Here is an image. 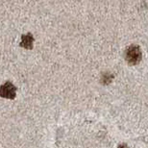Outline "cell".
Segmentation results:
<instances>
[{
	"mask_svg": "<svg viewBox=\"0 0 148 148\" xmlns=\"http://www.w3.org/2000/svg\"><path fill=\"white\" fill-rule=\"evenodd\" d=\"M143 53H141L140 47L138 45H131L126 49L125 51V59L127 63L132 66H136L141 61Z\"/></svg>",
	"mask_w": 148,
	"mask_h": 148,
	"instance_id": "obj_1",
	"label": "cell"
},
{
	"mask_svg": "<svg viewBox=\"0 0 148 148\" xmlns=\"http://www.w3.org/2000/svg\"><path fill=\"white\" fill-rule=\"evenodd\" d=\"M16 88L11 82H6L4 85H2L1 88H0V94H1L3 98L14 99L16 97Z\"/></svg>",
	"mask_w": 148,
	"mask_h": 148,
	"instance_id": "obj_2",
	"label": "cell"
},
{
	"mask_svg": "<svg viewBox=\"0 0 148 148\" xmlns=\"http://www.w3.org/2000/svg\"><path fill=\"white\" fill-rule=\"evenodd\" d=\"M33 43H34V38L33 35L28 33L26 35H23L21 38V42L20 45L22 47H24L26 49H32L33 48Z\"/></svg>",
	"mask_w": 148,
	"mask_h": 148,
	"instance_id": "obj_3",
	"label": "cell"
},
{
	"mask_svg": "<svg viewBox=\"0 0 148 148\" xmlns=\"http://www.w3.org/2000/svg\"><path fill=\"white\" fill-rule=\"evenodd\" d=\"M112 79H114V75L111 73H105L103 74V77H102V82L103 84H109V83H111L112 81Z\"/></svg>",
	"mask_w": 148,
	"mask_h": 148,
	"instance_id": "obj_4",
	"label": "cell"
},
{
	"mask_svg": "<svg viewBox=\"0 0 148 148\" xmlns=\"http://www.w3.org/2000/svg\"><path fill=\"white\" fill-rule=\"evenodd\" d=\"M118 148H128V146H127L126 144H121V145L118 146Z\"/></svg>",
	"mask_w": 148,
	"mask_h": 148,
	"instance_id": "obj_5",
	"label": "cell"
}]
</instances>
